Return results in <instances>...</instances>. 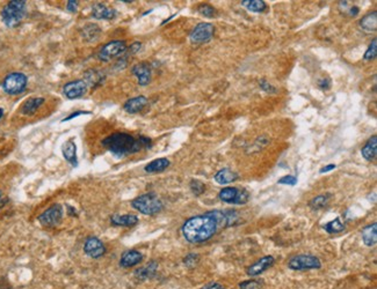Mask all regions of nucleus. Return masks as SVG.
<instances>
[{
	"instance_id": "13",
	"label": "nucleus",
	"mask_w": 377,
	"mask_h": 289,
	"mask_svg": "<svg viewBox=\"0 0 377 289\" xmlns=\"http://www.w3.org/2000/svg\"><path fill=\"white\" fill-rule=\"evenodd\" d=\"M275 263V259H274L273 256H266L261 258V259L255 261L254 264L251 265L248 268V273L250 277H256V275H260L263 273L266 270H268L270 266H273V264Z\"/></svg>"
},
{
	"instance_id": "44",
	"label": "nucleus",
	"mask_w": 377,
	"mask_h": 289,
	"mask_svg": "<svg viewBox=\"0 0 377 289\" xmlns=\"http://www.w3.org/2000/svg\"><path fill=\"white\" fill-rule=\"evenodd\" d=\"M0 289H11V286L7 281H0Z\"/></svg>"
},
{
	"instance_id": "12",
	"label": "nucleus",
	"mask_w": 377,
	"mask_h": 289,
	"mask_svg": "<svg viewBox=\"0 0 377 289\" xmlns=\"http://www.w3.org/2000/svg\"><path fill=\"white\" fill-rule=\"evenodd\" d=\"M84 252L91 258L98 259V258L102 257L106 253V246L100 240L97 239V237H88V239L85 241Z\"/></svg>"
},
{
	"instance_id": "29",
	"label": "nucleus",
	"mask_w": 377,
	"mask_h": 289,
	"mask_svg": "<svg viewBox=\"0 0 377 289\" xmlns=\"http://www.w3.org/2000/svg\"><path fill=\"white\" fill-rule=\"evenodd\" d=\"M324 229L326 230L328 234H338V233L344 232L345 225L344 223H341L340 219L337 218V219L332 220V221H330V222H327L326 225L324 226Z\"/></svg>"
},
{
	"instance_id": "20",
	"label": "nucleus",
	"mask_w": 377,
	"mask_h": 289,
	"mask_svg": "<svg viewBox=\"0 0 377 289\" xmlns=\"http://www.w3.org/2000/svg\"><path fill=\"white\" fill-rule=\"evenodd\" d=\"M157 268H158V263L157 261H150L146 266L140 267L135 271V277L140 281L147 280V279L152 278L156 274Z\"/></svg>"
},
{
	"instance_id": "11",
	"label": "nucleus",
	"mask_w": 377,
	"mask_h": 289,
	"mask_svg": "<svg viewBox=\"0 0 377 289\" xmlns=\"http://www.w3.org/2000/svg\"><path fill=\"white\" fill-rule=\"evenodd\" d=\"M87 92V84L83 80H74L67 82L63 87V93L67 98L75 99L84 96Z\"/></svg>"
},
{
	"instance_id": "46",
	"label": "nucleus",
	"mask_w": 377,
	"mask_h": 289,
	"mask_svg": "<svg viewBox=\"0 0 377 289\" xmlns=\"http://www.w3.org/2000/svg\"><path fill=\"white\" fill-rule=\"evenodd\" d=\"M2 197H1V191H0V200H1Z\"/></svg>"
},
{
	"instance_id": "42",
	"label": "nucleus",
	"mask_w": 377,
	"mask_h": 289,
	"mask_svg": "<svg viewBox=\"0 0 377 289\" xmlns=\"http://www.w3.org/2000/svg\"><path fill=\"white\" fill-rule=\"evenodd\" d=\"M84 113H85V115H90L91 112H88V111H77V112L72 113V115H70L68 117H66V118H65V119H63V122H67V120L73 119L74 117H77V116H79V115H84Z\"/></svg>"
},
{
	"instance_id": "40",
	"label": "nucleus",
	"mask_w": 377,
	"mask_h": 289,
	"mask_svg": "<svg viewBox=\"0 0 377 289\" xmlns=\"http://www.w3.org/2000/svg\"><path fill=\"white\" fill-rule=\"evenodd\" d=\"M318 85H319V87L321 89H328L331 86V80L328 78H324V79H321L319 82H318Z\"/></svg>"
},
{
	"instance_id": "43",
	"label": "nucleus",
	"mask_w": 377,
	"mask_h": 289,
	"mask_svg": "<svg viewBox=\"0 0 377 289\" xmlns=\"http://www.w3.org/2000/svg\"><path fill=\"white\" fill-rule=\"evenodd\" d=\"M335 167H337V166H335V164H328V166L324 167V168H321V169H320V174L328 173V171H331V170L335 169Z\"/></svg>"
},
{
	"instance_id": "33",
	"label": "nucleus",
	"mask_w": 377,
	"mask_h": 289,
	"mask_svg": "<svg viewBox=\"0 0 377 289\" xmlns=\"http://www.w3.org/2000/svg\"><path fill=\"white\" fill-rule=\"evenodd\" d=\"M198 12H200L203 16H205V18H214V16L216 15L215 8L208 4L201 5L200 7H198Z\"/></svg>"
},
{
	"instance_id": "6",
	"label": "nucleus",
	"mask_w": 377,
	"mask_h": 289,
	"mask_svg": "<svg viewBox=\"0 0 377 289\" xmlns=\"http://www.w3.org/2000/svg\"><path fill=\"white\" fill-rule=\"evenodd\" d=\"M288 267L294 271L318 270L321 267L319 258L313 254H297L288 261Z\"/></svg>"
},
{
	"instance_id": "34",
	"label": "nucleus",
	"mask_w": 377,
	"mask_h": 289,
	"mask_svg": "<svg viewBox=\"0 0 377 289\" xmlns=\"http://www.w3.org/2000/svg\"><path fill=\"white\" fill-rule=\"evenodd\" d=\"M241 289H261L262 284L259 280H248L239 285Z\"/></svg>"
},
{
	"instance_id": "2",
	"label": "nucleus",
	"mask_w": 377,
	"mask_h": 289,
	"mask_svg": "<svg viewBox=\"0 0 377 289\" xmlns=\"http://www.w3.org/2000/svg\"><path fill=\"white\" fill-rule=\"evenodd\" d=\"M102 146L108 152L118 157H123L138 153L143 148H150L152 146L151 139L146 137L135 138L131 134L116 132L102 140Z\"/></svg>"
},
{
	"instance_id": "9",
	"label": "nucleus",
	"mask_w": 377,
	"mask_h": 289,
	"mask_svg": "<svg viewBox=\"0 0 377 289\" xmlns=\"http://www.w3.org/2000/svg\"><path fill=\"white\" fill-rule=\"evenodd\" d=\"M62 219H63V206L55 204L39 216V222L44 227H56L60 225Z\"/></svg>"
},
{
	"instance_id": "15",
	"label": "nucleus",
	"mask_w": 377,
	"mask_h": 289,
	"mask_svg": "<svg viewBox=\"0 0 377 289\" xmlns=\"http://www.w3.org/2000/svg\"><path fill=\"white\" fill-rule=\"evenodd\" d=\"M116 15V11L111 7L98 2L92 7V16L97 20H113Z\"/></svg>"
},
{
	"instance_id": "30",
	"label": "nucleus",
	"mask_w": 377,
	"mask_h": 289,
	"mask_svg": "<svg viewBox=\"0 0 377 289\" xmlns=\"http://www.w3.org/2000/svg\"><path fill=\"white\" fill-rule=\"evenodd\" d=\"M331 199V194H320L314 197L313 200L310 201V207H313L314 209H320L326 207L328 201Z\"/></svg>"
},
{
	"instance_id": "27",
	"label": "nucleus",
	"mask_w": 377,
	"mask_h": 289,
	"mask_svg": "<svg viewBox=\"0 0 377 289\" xmlns=\"http://www.w3.org/2000/svg\"><path fill=\"white\" fill-rule=\"evenodd\" d=\"M100 28L97 25H87L84 27V29L81 30V35H83L85 41L88 42H94L100 35Z\"/></svg>"
},
{
	"instance_id": "31",
	"label": "nucleus",
	"mask_w": 377,
	"mask_h": 289,
	"mask_svg": "<svg viewBox=\"0 0 377 289\" xmlns=\"http://www.w3.org/2000/svg\"><path fill=\"white\" fill-rule=\"evenodd\" d=\"M189 187H190L191 192H193L196 197L201 195L205 191V185L198 180H191Z\"/></svg>"
},
{
	"instance_id": "19",
	"label": "nucleus",
	"mask_w": 377,
	"mask_h": 289,
	"mask_svg": "<svg viewBox=\"0 0 377 289\" xmlns=\"http://www.w3.org/2000/svg\"><path fill=\"white\" fill-rule=\"evenodd\" d=\"M111 223L115 227H133L138 223V218L133 214H115L111 218Z\"/></svg>"
},
{
	"instance_id": "37",
	"label": "nucleus",
	"mask_w": 377,
	"mask_h": 289,
	"mask_svg": "<svg viewBox=\"0 0 377 289\" xmlns=\"http://www.w3.org/2000/svg\"><path fill=\"white\" fill-rule=\"evenodd\" d=\"M260 88L262 89V91H265L266 93H275L276 89L273 87L272 85L268 84L266 80H261L260 81Z\"/></svg>"
},
{
	"instance_id": "14",
	"label": "nucleus",
	"mask_w": 377,
	"mask_h": 289,
	"mask_svg": "<svg viewBox=\"0 0 377 289\" xmlns=\"http://www.w3.org/2000/svg\"><path fill=\"white\" fill-rule=\"evenodd\" d=\"M133 75L138 79V84L140 86H147L151 81V67L146 63H139L133 65L131 68Z\"/></svg>"
},
{
	"instance_id": "39",
	"label": "nucleus",
	"mask_w": 377,
	"mask_h": 289,
	"mask_svg": "<svg viewBox=\"0 0 377 289\" xmlns=\"http://www.w3.org/2000/svg\"><path fill=\"white\" fill-rule=\"evenodd\" d=\"M66 9L71 13L77 12V9H78V1L77 0H70V1H67Z\"/></svg>"
},
{
	"instance_id": "21",
	"label": "nucleus",
	"mask_w": 377,
	"mask_h": 289,
	"mask_svg": "<svg viewBox=\"0 0 377 289\" xmlns=\"http://www.w3.org/2000/svg\"><path fill=\"white\" fill-rule=\"evenodd\" d=\"M44 103L43 97H32L28 98L27 101L23 103L21 112L26 116H32L35 113L41 105Z\"/></svg>"
},
{
	"instance_id": "18",
	"label": "nucleus",
	"mask_w": 377,
	"mask_h": 289,
	"mask_svg": "<svg viewBox=\"0 0 377 289\" xmlns=\"http://www.w3.org/2000/svg\"><path fill=\"white\" fill-rule=\"evenodd\" d=\"M146 104H147V98L145 97V96L140 95V96H137V97L128 99V101L125 103V105H123V108H125V110L128 113H137V112L142 111V110L146 106Z\"/></svg>"
},
{
	"instance_id": "1",
	"label": "nucleus",
	"mask_w": 377,
	"mask_h": 289,
	"mask_svg": "<svg viewBox=\"0 0 377 289\" xmlns=\"http://www.w3.org/2000/svg\"><path fill=\"white\" fill-rule=\"evenodd\" d=\"M237 221L236 211H211L188 219L183 226V234L189 243H202L210 240L219 227L234 226Z\"/></svg>"
},
{
	"instance_id": "24",
	"label": "nucleus",
	"mask_w": 377,
	"mask_h": 289,
	"mask_svg": "<svg viewBox=\"0 0 377 289\" xmlns=\"http://www.w3.org/2000/svg\"><path fill=\"white\" fill-rule=\"evenodd\" d=\"M238 178V175L232 171L228 168H224V169H221L218 171L217 174L215 175V181L216 183L221 184V185H225V184H230L232 182H235Z\"/></svg>"
},
{
	"instance_id": "8",
	"label": "nucleus",
	"mask_w": 377,
	"mask_h": 289,
	"mask_svg": "<svg viewBox=\"0 0 377 289\" xmlns=\"http://www.w3.org/2000/svg\"><path fill=\"white\" fill-rule=\"evenodd\" d=\"M126 51V44L125 41H112L105 44L99 51V59L102 61H109L116 57H120Z\"/></svg>"
},
{
	"instance_id": "38",
	"label": "nucleus",
	"mask_w": 377,
	"mask_h": 289,
	"mask_svg": "<svg viewBox=\"0 0 377 289\" xmlns=\"http://www.w3.org/2000/svg\"><path fill=\"white\" fill-rule=\"evenodd\" d=\"M201 289H224V286L219 284V282L212 281V282H209V284L207 285H204Z\"/></svg>"
},
{
	"instance_id": "41",
	"label": "nucleus",
	"mask_w": 377,
	"mask_h": 289,
	"mask_svg": "<svg viewBox=\"0 0 377 289\" xmlns=\"http://www.w3.org/2000/svg\"><path fill=\"white\" fill-rule=\"evenodd\" d=\"M140 47H142V44H140L139 42H135V43H132L131 46H130V48L126 51H128L129 53H136L137 51L140 49Z\"/></svg>"
},
{
	"instance_id": "25",
	"label": "nucleus",
	"mask_w": 377,
	"mask_h": 289,
	"mask_svg": "<svg viewBox=\"0 0 377 289\" xmlns=\"http://www.w3.org/2000/svg\"><path fill=\"white\" fill-rule=\"evenodd\" d=\"M171 162L169 159H165V157H162V159H157L151 161L149 164L145 166V171L149 174H155V173H162L166 169V168L170 167Z\"/></svg>"
},
{
	"instance_id": "10",
	"label": "nucleus",
	"mask_w": 377,
	"mask_h": 289,
	"mask_svg": "<svg viewBox=\"0 0 377 289\" xmlns=\"http://www.w3.org/2000/svg\"><path fill=\"white\" fill-rule=\"evenodd\" d=\"M215 34V27L211 23H198L190 33L189 39L193 43H207L212 39Z\"/></svg>"
},
{
	"instance_id": "45",
	"label": "nucleus",
	"mask_w": 377,
	"mask_h": 289,
	"mask_svg": "<svg viewBox=\"0 0 377 289\" xmlns=\"http://www.w3.org/2000/svg\"><path fill=\"white\" fill-rule=\"evenodd\" d=\"M2 116H4V110L0 108V119L2 118Z\"/></svg>"
},
{
	"instance_id": "16",
	"label": "nucleus",
	"mask_w": 377,
	"mask_h": 289,
	"mask_svg": "<svg viewBox=\"0 0 377 289\" xmlns=\"http://www.w3.org/2000/svg\"><path fill=\"white\" fill-rule=\"evenodd\" d=\"M143 260V254L137 250H129L126 251L122 254L121 259H120V265L125 268H129L132 266H136L137 264H139Z\"/></svg>"
},
{
	"instance_id": "7",
	"label": "nucleus",
	"mask_w": 377,
	"mask_h": 289,
	"mask_svg": "<svg viewBox=\"0 0 377 289\" xmlns=\"http://www.w3.org/2000/svg\"><path fill=\"white\" fill-rule=\"evenodd\" d=\"M218 198L226 204L244 205L250 200V193L245 189L225 188L219 192Z\"/></svg>"
},
{
	"instance_id": "23",
	"label": "nucleus",
	"mask_w": 377,
	"mask_h": 289,
	"mask_svg": "<svg viewBox=\"0 0 377 289\" xmlns=\"http://www.w3.org/2000/svg\"><path fill=\"white\" fill-rule=\"evenodd\" d=\"M361 154L367 161H372L375 159L376 154H377V137L376 136H373L368 141H367L365 147L361 149Z\"/></svg>"
},
{
	"instance_id": "36",
	"label": "nucleus",
	"mask_w": 377,
	"mask_h": 289,
	"mask_svg": "<svg viewBox=\"0 0 377 289\" xmlns=\"http://www.w3.org/2000/svg\"><path fill=\"white\" fill-rule=\"evenodd\" d=\"M279 184H284V185H296L297 184V178L295 176H291V175H289V176H284L281 178V180H279Z\"/></svg>"
},
{
	"instance_id": "26",
	"label": "nucleus",
	"mask_w": 377,
	"mask_h": 289,
	"mask_svg": "<svg viewBox=\"0 0 377 289\" xmlns=\"http://www.w3.org/2000/svg\"><path fill=\"white\" fill-rule=\"evenodd\" d=\"M360 27L366 32H375L377 27V12H372L363 16L360 21Z\"/></svg>"
},
{
	"instance_id": "4",
	"label": "nucleus",
	"mask_w": 377,
	"mask_h": 289,
	"mask_svg": "<svg viewBox=\"0 0 377 289\" xmlns=\"http://www.w3.org/2000/svg\"><path fill=\"white\" fill-rule=\"evenodd\" d=\"M131 206L136 211L145 215H155L163 209V202L158 198V195L153 192L142 194L131 201Z\"/></svg>"
},
{
	"instance_id": "28",
	"label": "nucleus",
	"mask_w": 377,
	"mask_h": 289,
	"mask_svg": "<svg viewBox=\"0 0 377 289\" xmlns=\"http://www.w3.org/2000/svg\"><path fill=\"white\" fill-rule=\"evenodd\" d=\"M242 5L254 13H262L267 8V4L262 0H244L242 1Z\"/></svg>"
},
{
	"instance_id": "3",
	"label": "nucleus",
	"mask_w": 377,
	"mask_h": 289,
	"mask_svg": "<svg viewBox=\"0 0 377 289\" xmlns=\"http://www.w3.org/2000/svg\"><path fill=\"white\" fill-rule=\"evenodd\" d=\"M26 16V1L12 0L1 11V20L8 28H15Z\"/></svg>"
},
{
	"instance_id": "22",
	"label": "nucleus",
	"mask_w": 377,
	"mask_h": 289,
	"mask_svg": "<svg viewBox=\"0 0 377 289\" xmlns=\"http://www.w3.org/2000/svg\"><path fill=\"white\" fill-rule=\"evenodd\" d=\"M362 241L367 246H374L377 241V226L376 223L369 225L362 230Z\"/></svg>"
},
{
	"instance_id": "35",
	"label": "nucleus",
	"mask_w": 377,
	"mask_h": 289,
	"mask_svg": "<svg viewBox=\"0 0 377 289\" xmlns=\"http://www.w3.org/2000/svg\"><path fill=\"white\" fill-rule=\"evenodd\" d=\"M198 260H200V257H198V254L189 253V254H187L186 257H185L184 263L187 267H194L195 265L198 263Z\"/></svg>"
},
{
	"instance_id": "5",
	"label": "nucleus",
	"mask_w": 377,
	"mask_h": 289,
	"mask_svg": "<svg viewBox=\"0 0 377 289\" xmlns=\"http://www.w3.org/2000/svg\"><path fill=\"white\" fill-rule=\"evenodd\" d=\"M28 78L23 73L14 72L8 74L2 81V89L8 95H18L26 91Z\"/></svg>"
},
{
	"instance_id": "17",
	"label": "nucleus",
	"mask_w": 377,
	"mask_h": 289,
	"mask_svg": "<svg viewBox=\"0 0 377 289\" xmlns=\"http://www.w3.org/2000/svg\"><path fill=\"white\" fill-rule=\"evenodd\" d=\"M62 153H63L64 159L67 161L71 166H78V157H77V147L72 140H67L62 146Z\"/></svg>"
},
{
	"instance_id": "32",
	"label": "nucleus",
	"mask_w": 377,
	"mask_h": 289,
	"mask_svg": "<svg viewBox=\"0 0 377 289\" xmlns=\"http://www.w3.org/2000/svg\"><path fill=\"white\" fill-rule=\"evenodd\" d=\"M377 56V40L374 39L373 42L370 43V46L368 48V50L366 51L365 53V60H373L375 59Z\"/></svg>"
}]
</instances>
